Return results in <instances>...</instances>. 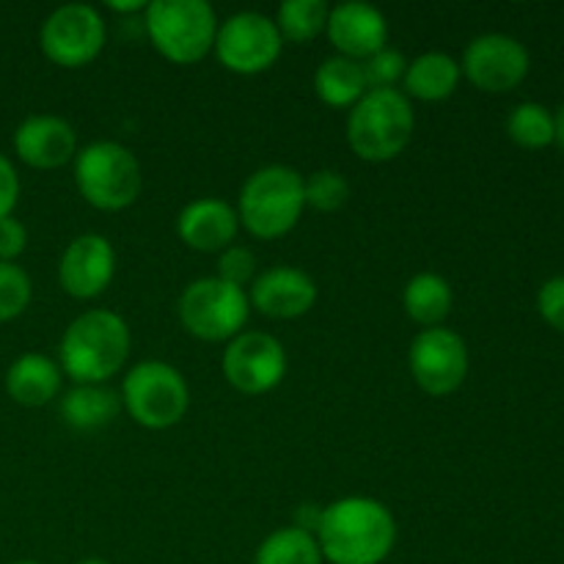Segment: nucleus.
Here are the masks:
<instances>
[{
    "instance_id": "nucleus-20",
    "label": "nucleus",
    "mask_w": 564,
    "mask_h": 564,
    "mask_svg": "<svg viewBox=\"0 0 564 564\" xmlns=\"http://www.w3.org/2000/svg\"><path fill=\"white\" fill-rule=\"evenodd\" d=\"M460 75V64L452 55L433 50L408 64L405 77H402V88H405L402 94L422 99V102H441L457 91Z\"/></svg>"
},
{
    "instance_id": "nucleus-2",
    "label": "nucleus",
    "mask_w": 564,
    "mask_h": 564,
    "mask_svg": "<svg viewBox=\"0 0 564 564\" xmlns=\"http://www.w3.org/2000/svg\"><path fill=\"white\" fill-rule=\"evenodd\" d=\"M130 328L108 308H91L69 323L61 336V372L77 386H102L121 372L130 356Z\"/></svg>"
},
{
    "instance_id": "nucleus-24",
    "label": "nucleus",
    "mask_w": 564,
    "mask_h": 564,
    "mask_svg": "<svg viewBox=\"0 0 564 564\" xmlns=\"http://www.w3.org/2000/svg\"><path fill=\"white\" fill-rule=\"evenodd\" d=\"M328 3L325 0H286L279 6L275 14V28H279L281 39L295 44H308L325 33L328 28Z\"/></svg>"
},
{
    "instance_id": "nucleus-14",
    "label": "nucleus",
    "mask_w": 564,
    "mask_h": 564,
    "mask_svg": "<svg viewBox=\"0 0 564 564\" xmlns=\"http://www.w3.org/2000/svg\"><path fill=\"white\" fill-rule=\"evenodd\" d=\"M116 273V251L102 235H80L64 248L58 262V281L66 295L91 301L102 295Z\"/></svg>"
},
{
    "instance_id": "nucleus-21",
    "label": "nucleus",
    "mask_w": 564,
    "mask_h": 564,
    "mask_svg": "<svg viewBox=\"0 0 564 564\" xmlns=\"http://www.w3.org/2000/svg\"><path fill=\"white\" fill-rule=\"evenodd\" d=\"M121 413V397L108 386H75L61 400V419L72 430L91 433L116 422Z\"/></svg>"
},
{
    "instance_id": "nucleus-9",
    "label": "nucleus",
    "mask_w": 564,
    "mask_h": 564,
    "mask_svg": "<svg viewBox=\"0 0 564 564\" xmlns=\"http://www.w3.org/2000/svg\"><path fill=\"white\" fill-rule=\"evenodd\" d=\"M281 42L284 39L270 17L259 11H237L218 25L213 50L229 72L259 75L279 61Z\"/></svg>"
},
{
    "instance_id": "nucleus-37",
    "label": "nucleus",
    "mask_w": 564,
    "mask_h": 564,
    "mask_svg": "<svg viewBox=\"0 0 564 564\" xmlns=\"http://www.w3.org/2000/svg\"><path fill=\"white\" fill-rule=\"evenodd\" d=\"M11 564H39V562H31V560H22V562H11Z\"/></svg>"
},
{
    "instance_id": "nucleus-30",
    "label": "nucleus",
    "mask_w": 564,
    "mask_h": 564,
    "mask_svg": "<svg viewBox=\"0 0 564 564\" xmlns=\"http://www.w3.org/2000/svg\"><path fill=\"white\" fill-rule=\"evenodd\" d=\"M218 279L237 286V290L253 284V279H257V257L246 246H229L226 251H220Z\"/></svg>"
},
{
    "instance_id": "nucleus-1",
    "label": "nucleus",
    "mask_w": 564,
    "mask_h": 564,
    "mask_svg": "<svg viewBox=\"0 0 564 564\" xmlns=\"http://www.w3.org/2000/svg\"><path fill=\"white\" fill-rule=\"evenodd\" d=\"M314 540L330 564H380L394 551L397 521L378 499L347 496L319 512Z\"/></svg>"
},
{
    "instance_id": "nucleus-3",
    "label": "nucleus",
    "mask_w": 564,
    "mask_h": 564,
    "mask_svg": "<svg viewBox=\"0 0 564 564\" xmlns=\"http://www.w3.org/2000/svg\"><path fill=\"white\" fill-rule=\"evenodd\" d=\"M416 130L411 99L400 88H375L350 108L347 143L367 163L400 158Z\"/></svg>"
},
{
    "instance_id": "nucleus-4",
    "label": "nucleus",
    "mask_w": 564,
    "mask_h": 564,
    "mask_svg": "<svg viewBox=\"0 0 564 564\" xmlns=\"http://www.w3.org/2000/svg\"><path fill=\"white\" fill-rule=\"evenodd\" d=\"M303 207V176L290 165H264L242 185L237 218L259 240H279L295 229Z\"/></svg>"
},
{
    "instance_id": "nucleus-8",
    "label": "nucleus",
    "mask_w": 564,
    "mask_h": 564,
    "mask_svg": "<svg viewBox=\"0 0 564 564\" xmlns=\"http://www.w3.org/2000/svg\"><path fill=\"white\" fill-rule=\"evenodd\" d=\"M251 314L248 295L226 284L218 275H207L185 286L180 297V319L191 336L202 341H231L242 334Z\"/></svg>"
},
{
    "instance_id": "nucleus-25",
    "label": "nucleus",
    "mask_w": 564,
    "mask_h": 564,
    "mask_svg": "<svg viewBox=\"0 0 564 564\" xmlns=\"http://www.w3.org/2000/svg\"><path fill=\"white\" fill-rule=\"evenodd\" d=\"M253 564H323V554L312 532L286 527L259 545Z\"/></svg>"
},
{
    "instance_id": "nucleus-29",
    "label": "nucleus",
    "mask_w": 564,
    "mask_h": 564,
    "mask_svg": "<svg viewBox=\"0 0 564 564\" xmlns=\"http://www.w3.org/2000/svg\"><path fill=\"white\" fill-rule=\"evenodd\" d=\"M361 69L364 77H367L369 91H375V88H394L397 83H402V77H405L408 61L400 50L386 44L383 50H378V53L369 55L367 61H361Z\"/></svg>"
},
{
    "instance_id": "nucleus-18",
    "label": "nucleus",
    "mask_w": 564,
    "mask_h": 564,
    "mask_svg": "<svg viewBox=\"0 0 564 564\" xmlns=\"http://www.w3.org/2000/svg\"><path fill=\"white\" fill-rule=\"evenodd\" d=\"M237 226V209L224 198H198L191 202L176 218V235L187 248L202 253L226 251L235 242Z\"/></svg>"
},
{
    "instance_id": "nucleus-28",
    "label": "nucleus",
    "mask_w": 564,
    "mask_h": 564,
    "mask_svg": "<svg viewBox=\"0 0 564 564\" xmlns=\"http://www.w3.org/2000/svg\"><path fill=\"white\" fill-rule=\"evenodd\" d=\"M31 303V279L14 262H0V323L20 317Z\"/></svg>"
},
{
    "instance_id": "nucleus-10",
    "label": "nucleus",
    "mask_w": 564,
    "mask_h": 564,
    "mask_svg": "<svg viewBox=\"0 0 564 564\" xmlns=\"http://www.w3.org/2000/svg\"><path fill=\"white\" fill-rule=\"evenodd\" d=\"M39 44L55 66L80 69L102 53L105 22L94 6L66 3L44 20Z\"/></svg>"
},
{
    "instance_id": "nucleus-11",
    "label": "nucleus",
    "mask_w": 564,
    "mask_h": 564,
    "mask_svg": "<svg viewBox=\"0 0 564 564\" xmlns=\"http://www.w3.org/2000/svg\"><path fill=\"white\" fill-rule=\"evenodd\" d=\"M224 375L240 394H268L286 375L284 345L262 330H246L226 345Z\"/></svg>"
},
{
    "instance_id": "nucleus-26",
    "label": "nucleus",
    "mask_w": 564,
    "mask_h": 564,
    "mask_svg": "<svg viewBox=\"0 0 564 564\" xmlns=\"http://www.w3.org/2000/svg\"><path fill=\"white\" fill-rule=\"evenodd\" d=\"M507 135L523 149H545L549 143H554L556 135L554 116L543 105L521 102L518 108H512L510 119H507Z\"/></svg>"
},
{
    "instance_id": "nucleus-32",
    "label": "nucleus",
    "mask_w": 564,
    "mask_h": 564,
    "mask_svg": "<svg viewBox=\"0 0 564 564\" xmlns=\"http://www.w3.org/2000/svg\"><path fill=\"white\" fill-rule=\"evenodd\" d=\"M28 246L25 226L17 218H0V262H14Z\"/></svg>"
},
{
    "instance_id": "nucleus-12",
    "label": "nucleus",
    "mask_w": 564,
    "mask_h": 564,
    "mask_svg": "<svg viewBox=\"0 0 564 564\" xmlns=\"http://www.w3.org/2000/svg\"><path fill=\"white\" fill-rule=\"evenodd\" d=\"M413 380L430 397H446L463 386L468 375V347L455 330L424 328L408 350Z\"/></svg>"
},
{
    "instance_id": "nucleus-23",
    "label": "nucleus",
    "mask_w": 564,
    "mask_h": 564,
    "mask_svg": "<svg viewBox=\"0 0 564 564\" xmlns=\"http://www.w3.org/2000/svg\"><path fill=\"white\" fill-rule=\"evenodd\" d=\"M452 286L444 275L438 273H419L413 275L402 292V306L413 323L424 325V328H441L452 312Z\"/></svg>"
},
{
    "instance_id": "nucleus-7",
    "label": "nucleus",
    "mask_w": 564,
    "mask_h": 564,
    "mask_svg": "<svg viewBox=\"0 0 564 564\" xmlns=\"http://www.w3.org/2000/svg\"><path fill=\"white\" fill-rule=\"evenodd\" d=\"M121 405L141 427L169 430L185 419L191 391L176 367L165 361H141L121 383Z\"/></svg>"
},
{
    "instance_id": "nucleus-35",
    "label": "nucleus",
    "mask_w": 564,
    "mask_h": 564,
    "mask_svg": "<svg viewBox=\"0 0 564 564\" xmlns=\"http://www.w3.org/2000/svg\"><path fill=\"white\" fill-rule=\"evenodd\" d=\"M554 127H556V135H554V141H560V147L564 149V108L560 110V113H556V119H554Z\"/></svg>"
},
{
    "instance_id": "nucleus-16",
    "label": "nucleus",
    "mask_w": 564,
    "mask_h": 564,
    "mask_svg": "<svg viewBox=\"0 0 564 564\" xmlns=\"http://www.w3.org/2000/svg\"><path fill=\"white\" fill-rule=\"evenodd\" d=\"M325 33H328L330 44L339 50V55L352 61H367L369 55L389 44V22L380 14V9L369 3H356V0H347V3L330 9Z\"/></svg>"
},
{
    "instance_id": "nucleus-31",
    "label": "nucleus",
    "mask_w": 564,
    "mask_h": 564,
    "mask_svg": "<svg viewBox=\"0 0 564 564\" xmlns=\"http://www.w3.org/2000/svg\"><path fill=\"white\" fill-rule=\"evenodd\" d=\"M538 308L551 328L562 330L564 334V275L545 281V284L540 286Z\"/></svg>"
},
{
    "instance_id": "nucleus-34",
    "label": "nucleus",
    "mask_w": 564,
    "mask_h": 564,
    "mask_svg": "<svg viewBox=\"0 0 564 564\" xmlns=\"http://www.w3.org/2000/svg\"><path fill=\"white\" fill-rule=\"evenodd\" d=\"M147 0H132V3H108V9L121 11V14H132V11H147Z\"/></svg>"
},
{
    "instance_id": "nucleus-5",
    "label": "nucleus",
    "mask_w": 564,
    "mask_h": 564,
    "mask_svg": "<svg viewBox=\"0 0 564 564\" xmlns=\"http://www.w3.org/2000/svg\"><path fill=\"white\" fill-rule=\"evenodd\" d=\"M143 25L165 61L191 66L215 47L220 22L207 0H152L143 11Z\"/></svg>"
},
{
    "instance_id": "nucleus-33",
    "label": "nucleus",
    "mask_w": 564,
    "mask_h": 564,
    "mask_svg": "<svg viewBox=\"0 0 564 564\" xmlns=\"http://www.w3.org/2000/svg\"><path fill=\"white\" fill-rule=\"evenodd\" d=\"M20 198V180L6 154H0V218H9Z\"/></svg>"
},
{
    "instance_id": "nucleus-15",
    "label": "nucleus",
    "mask_w": 564,
    "mask_h": 564,
    "mask_svg": "<svg viewBox=\"0 0 564 564\" xmlns=\"http://www.w3.org/2000/svg\"><path fill=\"white\" fill-rule=\"evenodd\" d=\"M248 303L270 319H295L312 312L317 303V284L303 270L279 264L253 279Z\"/></svg>"
},
{
    "instance_id": "nucleus-27",
    "label": "nucleus",
    "mask_w": 564,
    "mask_h": 564,
    "mask_svg": "<svg viewBox=\"0 0 564 564\" xmlns=\"http://www.w3.org/2000/svg\"><path fill=\"white\" fill-rule=\"evenodd\" d=\"M303 196H306V207L317 213H336L350 198V185L339 171H314L308 180H303Z\"/></svg>"
},
{
    "instance_id": "nucleus-17",
    "label": "nucleus",
    "mask_w": 564,
    "mask_h": 564,
    "mask_svg": "<svg viewBox=\"0 0 564 564\" xmlns=\"http://www.w3.org/2000/svg\"><path fill=\"white\" fill-rule=\"evenodd\" d=\"M14 152L25 165L53 171L75 160L77 135L61 116L39 113L22 121L14 132Z\"/></svg>"
},
{
    "instance_id": "nucleus-22",
    "label": "nucleus",
    "mask_w": 564,
    "mask_h": 564,
    "mask_svg": "<svg viewBox=\"0 0 564 564\" xmlns=\"http://www.w3.org/2000/svg\"><path fill=\"white\" fill-rule=\"evenodd\" d=\"M369 91L361 61L334 55L325 58L314 72V94L330 108H352Z\"/></svg>"
},
{
    "instance_id": "nucleus-36",
    "label": "nucleus",
    "mask_w": 564,
    "mask_h": 564,
    "mask_svg": "<svg viewBox=\"0 0 564 564\" xmlns=\"http://www.w3.org/2000/svg\"><path fill=\"white\" fill-rule=\"evenodd\" d=\"M77 564H110V562H105V560H83V562H77Z\"/></svg>"
},
{
    "instance_id": "nucleus-6",
    "label": "nucleus",
    "mask_w": 564,
    "mask_h": 564,
    "mask_svg": "<svg viewBox=\"0 0 564 564\" xmlns=\"http://www.w3.org/2000/svg\"><path fill=\"white\" fill-rule=\"evenodd\" d=\"M75 185L91 207L119 213L141 196V165L116 141H94L75 154Z\"/></svg>"
},
{
    "instance_id": "nucleus-19",
    "label": "nucleus",
    "mask_w": 564,
    "mask_h": 564,
    "mask_svg": "<svg viewBox=\"0 0 564 564\" xmlns=\"http://www.w3.org/2000/svg\"><path fill=\"white\" fill-rule=\"evenodd\" d=\"M6 391L25 408L47 405L61 391V367L42 352H25L9 367Z\"/></svg>"
},
{
    "instance_id": "nucleus-13",
    "label": "nucleus",
    "mask_w": 564,
    "mask_h": 564,
    "mask_svg": "<svg viewBox=\"0 0 564 564\" xmlns=\"http://www.w3.org/2000/svg\"><path fill=\"white\" fill-rule=\"evenodd\" d=\"M460 72L479 91L505 94L529 75V53L518 39L505 33H485L466 47Z\"/></svg>"
}]
</instances>
